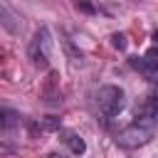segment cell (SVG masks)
<instances>
[{"label":"cell","instance_id":"3957f363","mask_svg":"<svg viewBox=\"0 0 158 158\" xmlns=\"http://www.w3.org/2000/svg\"><path fill=\"white\" fill-rule=\"evenodd\" d=\"M47 47H49L47 30H40V32H37V37H35V42H32V47H30L32 64H35V67H40V69H44V67L49 64V52H47Z\"/></svg>","mask_w":158,"mask_h":158},{"label":"cell","instance_id":"5bb4252c","mask_svg":"<svg viewBox=\"0 0 158 158\" xmlns=\"http://www.w3.org/2000/svg\"><path fill=\"white\" fill-rule=\"evenodd\" d=\"M49 158H62V156H57V153H52V156H49Z\"/></svg>","mask_w":158,"mask_h":158},{"label":"cell","instance_id":"7a4b0ae2","mask_svg":"<svg viewBox=\"0 0 158 158\" xmlns=\"http://www.w3.org/2000/svg\"><path fill=\"white\" fill-rule=\"evenodd\" d=\"M151 128H146V126H141V123H133V126H128V128H123L121 133H118V146H123V148H138V146H146L148 141H151Z\"/></svg>","mask_w":158,"mask_h":158},{"label":"cell","instance_id":"8992f818","mask_svg":"<svg viewBox=\"0 0 158 158\" xmlns=\"http://www.w3.org/2000/svg\"><path fill=\"white\" fill-rule=\"evenodd\" d=\"M143 62H146V67H148V69H158V44H156V47H151V49L143 54Z\"/></svg>","mask_w":158,"mask_h":158},{"label":"cell","instance_id":"8fae6325","mask_svg":"<svg viewBox=\"0 0 158 158\" xmlns=\"http://www.w3.org/2000/svg\"><path fill=\"white\" fill-rule=\"evenodd\" d=\"M12 153H15V148L7 146L5 141H0V156H12Z\"/></svg>","mask_w":158,"mask_h":158},{"label":"cell","instance_id":"30bf717a","mask_svg":"<svg viewBox=\"0 0 158 158\" xmlns=\"http://www.w3.org/2000/svg\"><path fill=\"white\" fill-rule=\"evenodd\" d=\"M148 114L151 116H158V94L148 99Z\"/></svg>","mask_w":158,"mask_h":158},{"label":"cell","instance_id":"52a82bcc","mask_svg":"<svg viewBox=\"0 0 158 158\" xmlns=\"http://www.w3.org/2000/svg\"><path fill=\"white\" fill-rule=\"evenodd\" d=\"M111 44H114L116 49H126V35H121V32L111 35Z\"/></svg>","mask_w":158,"mask_h":158},{"label":"cell","instance_id":"6da1fadb","mask_svg":"<svg viewBox=\"0 0 158 158\" xmlns=\"http://www.w3.org/2000/svg\"><path fill=\"white\" fill-rule=\"evenodd\" d=\"M96 104H99V109H101V114H106V116H116V114H121V109H123V91L118 89V86H101L99 91H96Z\"/></svg>","mask_w":158,"mask_h":158},{"label":"cell","instance_id":"5b68a950","mask_svg":"<svg viewBox=\"0 0 158 158\" xmlns=\"http://www.w3.org/2000/svg\"><path fill=\"white\" fill-rule=\"evenodd\" d=\"M67 143H69L72 153H77V156H81V153L86 151V143H84L79 136H74V133H69V136H67Z\"/></svg>","mask_w":158,"mask_h":158},{"label":"cell","instance_id":"7c38bea8","mask_svg":"<svg viewBox=\"0 0 158 158\" xmlns=\"http://www.w3.org/2000/svg\"><path fill=\"white\" fill-rule=\"evenodd\" d=\"M131 64H133L136 69H148V67H146V62H143V59H138V57H133V59H131Z\"/></svg>","mask_w":158,"mask_h":158},{"label":"cell","instance_id":"4fadbf2b","mask_svg":"<svg viewBox=\"0 0 158 158\" xmlns=\"http://www.w3.org/2000/svg\"><path fill=\"white\" fill-rule=\"evenodd\" d=\"M153 40H156V42H158V30H156V32H153Z\"/></svg>","mask_w":158,"mask_h":158},{"label":"cell","instance_id":"ba28073f","mask_svg":"<svg viewBox=\"0 0 158 158\" xmlns=\"http://www.w3.org/2000/svg\"><path fill=\"white\" fill-rule=\"evenodd\" d=\"M77 7H79L81 12H86V15H94V12H96V7H94L89 0H77Z\"/></svg>","mask_w":158,"mask_h":158},{"label":"cell","instance_id":"277c9868","mask_svg":"<svg viewBox=\"0 0 158 158\" xmlns=\"http://www.w3.org/2000/svg\"><path fill=\"white\" fill-rule=\"evenodd\" d=\"M17 126V114L7 111V109H0V128H15Z\"/></svg>","mask_w":158,"mask_h":158},{"label":"cell","instance_id":"9c48e42d","mask_svg":"<svg viewBox=\"0 0 158 158\" xmlns=\"http://www.w3.org/2000/svg\"><path fill=\"white\" fill-rule=\"evenodd\" d=\"M42 126H44L47 131H57V128H59V118H54V116H47V118L42 121Z\"/></svg>","mask_w":158,"mask_h":158}]
</instances>
